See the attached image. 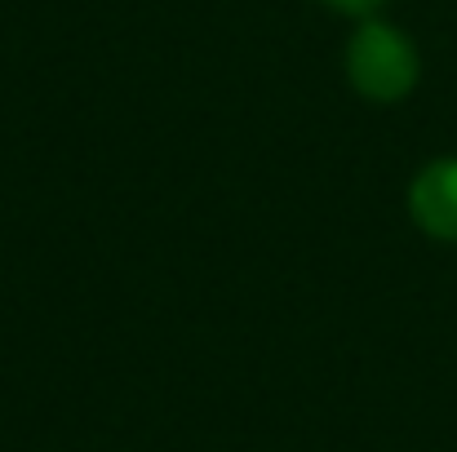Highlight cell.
<instances>
[{"label":"cell","instance_id":"3957f363","mask_svg":"<svg viewBox=\"0 0 457 452\" xmlns=\"http://www.w3.org/2000/svg\"><path fill=\"white\" fill-rule=\"evenodd\" d=\"M324 4H333V9H342V13H373L382 0H324Z\"/></svg>","mask_w":457,"mask_h":452},{"label":"cell","instance_id":"6da1fadb","mask_svg":"<svg viewBox=\"0 0 457 452\" xmlns=\"http://www.w3.org/2000/svg\"><path fill=\"white\" fill-rule=\"evenodd\" d=\"M346 80L369 103H400L418 85V49L391 22H360L346 40Z\"/></svg>","mask_w":457,"mask_h":452},{"label":"cell","instance_id":"7a4b0ae2","mask_svg":"<svg viewBox=\"0 0 457 452\" xmlns=\"http://www.w3.org/2000/svg\"><path fill=\"white\" fill-rule=\"evenodd\" d=\"M409 213L431 240L457 244V160H436L413 177Z\"/></svg>","mask_w":457,"mask_h":452}]
</instances>
